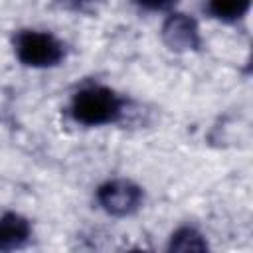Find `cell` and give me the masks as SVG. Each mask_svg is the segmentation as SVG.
<instances>
[{
	"label": "cell",
	"mask_w": 253,
	"mask_h": 253,
	"mask_svg": "<svg viewBox=\"0 0 253 253\" xmlns=\"http://www.w3.org/2000/svg\"><path fill=\"white\" fill-rule=\"evenodd\" d=\"M126 113V99L103 83H85L69 97L67 115L73 123L99 128L117 125Z\"/></svg>",
	"instance_id": "obj_1"
},
{
	"label": "cell",
	"mask_w": 253,
	"mask_h": 253,
	"mask_svg": "<svg viewBox=\"0 0 253 253\" xmlns=\"http://www.w3.org/2000/svg\"><path fill=\"white\" fill-rule=\"evenodd\" d=\"M12 49L16 59L30 69H51L63 63L65 43L47 30L24 28L12 38Z\"/></svg>",
	"instance_id": "obj_2"
},
{
	"label": "cell",
	"mask_w": 253,
	"mask_h": 253,
	"mask_svg": "<svg viewBox=\"0 0 253 253\" xmlns=\"http://www.w3.org/2000/svg\"><path fill=\"white\" fill-rule=\"evenodd\" d=\"M95 202L111 217H128L144 206V188L130 178H109L97 186Z\"/></svg>",
	"instance_id": "obj_3"
},
{
	"label": "cell",
	"mask_w": 253,
	"mask_h": 253,
	"mask_svg": "<svg viewBox=\"0 0 253 253\" xmlns=\"http://www.w3.org/2000/svg\"><path fill=\"white\" fill-rule=\"evenodd\" d=\"M162 43L176 53H190L202 47V32L198 20L188 12L172 10L160 26Z\"/></svg>",
	"instance_id": "obj_4"
},
{
	"label": "cell",
	"mask_w": 253,
	"mask_h": 253,
	"mask_svg": "<svg viewBox=\"0 0 253 253\" xmlns=\"http://www.w3.org/2000/svg\"><path fill=\"white\" fill-rule=\"evenodd\" d=\"M32 221L20 211L0 213V251H16L28 245L32 239Z\"/></svg>",
	"instance_id": "obj_5"
},
{
	"label": "cell",
	"mask_w": 253,
	"mask_h": 253,
	"mask_svg": "<svg viewBox=\"0 0 253 253\" xmlns=\"http://www.w3.org/2000/svg\"><path fill=\"white\" fill-rule=\"evenodd\" d=\"M208 239L206 235L190 223H184L176 227L170 237H168V251H178V253H190V251H208Z\"/></svg>",
	"instance_id": "obj_6"
},
{
	"label": "cell",
	"mask_w": 253,
	"mask_h": 253,
	"mask_svg": "<svg viewBox=\"0 0 253 253\" xmlns=\"http://www.w3.org/2000/svg\"><path fill=\"white\" fill-rule=\"evenodd\" d=\"M206 12L210 18L221 24H235L249 14L251 0H206Z\"/></svg>",
	"instance_id": "obj_7"
},
{
	"label": "cell",
	"mask_w": 253,
	"mask_h": 253,
	"mask_svg": "<svg viewBox=\"0 0 253 253\" xmlns=\"http://www.w3.org/2000/svg\"><path fill=\"white\" fill-rule=\"evenodd\" d=\"M178 2L180 0H132V4L144 12H172Z\"/></svg>",
	"instance_id": "obj_8"
},
{
	"label": "cell",
	"mask_w": 253,
	"mask_h": 253,
	"mask_svg": "<svg viewBox=\"0 0 253 253\" xmlns=\"http://www.w3.org/2000/svg\"><path fill=\"white\" fill-rule=\"evenodd\" d=\"M95 0H57V4L65 10H73V12H85L93 6Z\"/></svg>",
	"instance_id": "obj_9"
}]
</instances>
